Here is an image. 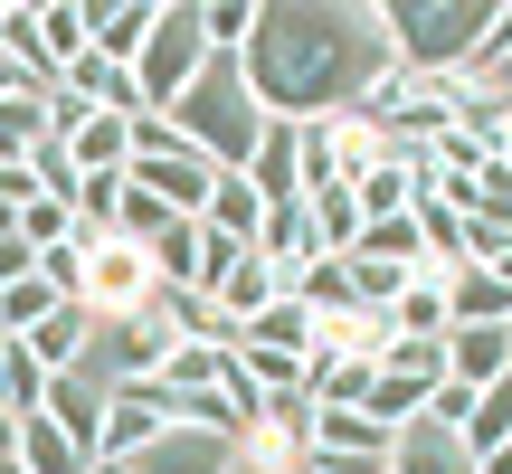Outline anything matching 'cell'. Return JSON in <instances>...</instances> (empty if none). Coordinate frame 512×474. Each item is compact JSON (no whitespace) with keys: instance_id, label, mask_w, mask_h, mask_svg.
Listing matches in <instances>:
<instances>
[{"instance_id":"6da1fadb","label":"cell","mask_w":512,"mask_h":474,"mask_svg":"<svg viewBox=\"0 0 512 474\" xmlns=\"http://www.w3.org/2000/svg\"><path fill=\"white\" fill-rule=\"evenodd\" d=\"M380 67H389L380 0H256V38L238 48L247 95L285 124L351 114Z\"/></svg>"},{"instance_id":"7a4b0ae2","label":"cell","mask_w":512,"mask_h":474,"mask_svg":"<svg viewBox=\"0 0 512 474\" xmlns=\"http://www.w3.org/2000/svg\"><path fill=\"white\" fill-rule=\"evenodd\" d=\"M380 38L408 76H484L494 0H380Z\"/></svg>"},{"instance_id":"3957f363","label":"cell","mask_w":512,"mask_h":474,"mask_svg":"<svg viewBox=\"0 0 512 474\" xmlns=\"http://www.w3.org/2000/svg\"><path fill=\"white\" fill-rule=\"evenodd\" d=\"M171 124H181V143L200 152L209 171H247L256 133H266V105L247 95L238 57H209V67H200V86H190L181 105H171Z\"/></svg>"},{"instance_id":"277c9868","label":"cell","mask_w":512,"mask_h":474,"mask_svg":"<svg viewBox=\"0 0 512 474\" xmlns=\"http://www.w3.org/2000/svg\"><path fill=\"white\" fill-rule=\"evenodd\" d=\"M209 48H200V0H162V29L133 57V86H143V114H171L190 86H200Z\"/></svg>"},{"instance_id":"5b68a950","label":"cell","mask_w":512,"mask_h":474,"mask_svg":"<svg viewBox=\"0 0 512 474\" xmlns=\"http://www.w3.org/2000/svg\"><path fill=\"white\" fill-rule=\"evenodd\" d=\"M370 162H380V133L361 114H313L304 124V200L313 190H351Z\"/></svg>"},{"instance_id":"8992f818","label":"cell","mask_w":512,"mask_h":474,"mask_svg":"<svg viewBox=\"0 0 512 474\" xmlns=\"http://www.w3.org/2000/svg\"><path fill=\"white\" fill-rule=\"evenodd\" d=\"M152 256L143 247H124V237H105V247H86V313L95 323H124V313H143L152 304Z\"/></svg>"},{"instance_id":"52a82bcc","label":"cell","mask_w":512,"mask_h":474,"mask_svg":"<svg viewBox=\"0 0 512 474\" xmlns=\"http://www.w3.org/2000/svg\"><path fill=\"white\" fill-rule=\"evenodd\" d=\"M152 437H171V399H162V380H124V389H105V446H95V456H105V465H133Z\"/></svg>"},{"instance_id":"ba28073f","label":"cell","mask_w":512,"mask_h":474,"mask_svg":"<svg viewBox=\"0 0 512 474\" xmlns=\"http://www.w3.org/2000/svg\"><path fill=\"white\" fill-rule=\"evenodd\" d=\"M238 181H247L266 209H294V200H304V124L266 114V133H256V152H247V171H238Z\"/></svg>"},{"instance_id":"9c48e42d","label":"cell","mask_w":512,"mask_h":474,"mask_svg":"<svg viewBox=\"0 0 512 474\" xmlns=\"http://www.w3.org/2000/svg\"><path fill=\"white\" fill-rule=\"evenodd\" d=\"M124 181L152 190L171 219H209V181H219V171H209L200 152H152V162H124Z\"/></svg>"},{"instance_id":"30bf717a","label":"cell","mask_w":512,"mask_h":474,"mask_svg":"<svg viewBox=\"0 0 512 474\" xmlns=\"http://www.w3.org/2000/svg\"><path fill=\"white\" fill-rule=\"evenodd\" d=\"M389 427L380 418H361V408H313V456H342V465H361V474H389Z\"/></svg>"},{"instance_id":"8fae6325","label":"cell","mask_w":512,"mask_h":474,"mask_svg":"<svg viewBox=\"0 0 512 474\" xmlns=\"http://www.w3.org/2000/svg\"><path fill=\"white\" fill-rule=\"evenodd\" d=\"M152 29H162V0H86V48L114 67H133Z\"/></svg>"},{"instance_id":"7c38bea8","label":"cell","mask_w":512,"mask_h":474,"mask_svg":"<svg viewBox=\"0 0 512 474\" xmlns=\"http://www.w3.org/2000/svg\"><path fill=\"white\" fill-rule=\"evenodd\" d=\"M512 370V323H446V380L494 389Z\"/></svg>"},{"instance_id":"4fadbf2b","label":"cell","mask_w":512,"mask_h":474,"mask_svg":"<svg viewBox=\"0 0 512 474\" xmlns=\"http://www.w3.org/2000/svg\"><path fill=\"white\" fill-rule=\"evenodd\" d=\"M124 474H238V446H228V437H200V427H171V437H152Z\"/></svg>"},{"instance_id":"5bb4252c","label":"cell","mask_w":512,"mask_h":474,"mask_svg":"<svg viewBox=\"0 0 512 474\" xmlns=\"http://www.w3.org/2000/svg\"><path fill=\"white\" fill-rule=\"evenodd\" d=\"M256 256L275 266V285H304V266H323V237H313V219H304V200L294 209H266V237H256Z\"/></svg>"},{"instance_id":"9a60e30c","label":"cell","mask_w":512,"mask_h":474,"mask_svg":"<svg viewBox=\"0 0 512 474\" xmlns=\"http://www.w3.org/2000/svg\"><path fill=\"white\" fill-rule=\"evenodd\" d=\"M48 418L67 427V446L95 465V446H105V380H86V370H67V380H48Z\"/></svg>"},{"instance_id":"2e32d148","label":"cell","mask_w":512,"mask_h":474,"mask_svg":"<svg viewBox=\"0 0 512 474\" xmlns=\"http://www.w3.org/2000/svg\"><path fill=\"white\" fill-rule=\"evenodd\" d=\"M389 474H475V456H465L456 427L408 418V427H399V446H389Z\"/></svg>"},{"instance_id":"e0dca14e","label":"cell","mask_w":512,"mask_h":474,"mask_svg":"<svg viewBox=\"0 0 512 474\" xmlns=\"http://www.w3.org/2000/svg\"><path fill=\"white\" fill-rule=\"evenodd\" d=\"M29 351H38V370H48V380L86 370V361H95V313H86V304H57L48 323L29 332Z\"/></svg>"},{"instance_id":"ac0fdd59","label":"cell","mask_w":512,"mask_h":474,"mask_svg":"<svg viewBox=\"0 0 512 474\" xmlns=\"http://www.w3.org/2000/svg\"><path fill=\"white\" fill-rule=\"evenodd\" d=\"M57 86H67L76 105H95V114H143V86H133V67H114V57H95V48L76 57Z\"/></svg>"},{"instance_id":"d6986e66","label":"cell","mask_w":512,"mask_h":474,"mask_svg":"<svg viewBox=\"0 0 512 474\" xmlns=\"http://www.w3.org/2000/svg\"><path fill=\"white\" fill-rule=\"evenodd\" d=\"M247 351H285V361H313V342H323V323H313L304 304H294V294H275L266 313H256V323L238 332Z\"/></svg>"},{"instance_id":"ffe728a7","label":"cell","mask_w":512,"mask_h":474,"mask_svg":"<svg viewBox=\"0 0 512 474\" xmlns=\"http://www.w3.org/2000/svg\"><path fill=\"white\" fill-rule=\"evenodd\" d=\"M275 294H285V285H275V266H266V256H238V266H228V275H219V285H209V304H219V313H228V332H247V323H256V313H266V304H275Z\"/></svg>"},{"instance_id":"44dd1931","label":"cell","mask_w":512,"mask_h":474,"mask_svg":"<svg viewBox=\"0 0 512 474\" xmlns=\"http://www.w3.org/2000/svg\"><path fill=\"white\" fill-rule=\"evenodd\" d=\"M67 162L76 171H124L133 162V114H86V124L67 133Z\"/></svg>"},{"instance_id":"7402d4cb","label":"cell","mask_w":512,"mask_h":474,"mask_svg":"<svg viewBox=\"0 0 512 474\" xmlns=\"http://www.w3.org/2000/svg\"><path fill=\"white\" fill-rule=\"evenodd\" d=\"M200 228H219V237H238V247H256V237H266V200H256L238 171H219V181H209V219H200Z\"/></svg>"},{"instance_id":"603a6c76","label":"cell","mask_w":512,"mask_h":474,"mask_svg":"<svg viewBox=\"0 0 512 474\" xmlns=\"http://www.w3.org/2000/svg\"><path fill=\"white\" fill-rule=\"evenodd\" d=\"M446 323H512V294L494 266H465L456 285H446Z\"/></svg>"},{"instance_id":"cb8c5ba5","label":"cell","mask_w":512,"mask_h":474,"mask_svg":"<svg viewBox=\"0 0 512 474\" xmlns=\"http://www.w3.org/2000/svg\"><path fill=\"white\" fill-rule=\"evenodd\" d=\"M19 465H29V474H86V456L67 446V427H57L48 408H38V418H19Z\"/></svg>"},{"instance_id":"d4e9b609","label":"cell","mask_w":512,"mask_h":474,"mask_svg":"<svg viewBox=\"0 0 512 474\" xmlns=\"http://www.w3.org/2000/svg\"><path fill=\"white\" fill-rule=\"evenodd\" d=\"M456 437H465V456H494V446H512V370H503L494 389H475V418H465Z\"/></svg>"},{"instance_id":"484cf974","label":"cell","mask_w":512,"mask_h":474,"mask_svg":"<svg viewBox=\"0 0 512 474\" xmlns=\"http://www.w3.org/2000/svg\"><path fill=\"white\" fill-rule=\"evenodd\" d=\"M389 332H399V342H437V332H446V285L408 275V294L389 304Z\"/></svg>"},{"instance_id":"4316f807","label":"cell","mask_w":512,"mask_h":474,"mask_svg":"<svg viewBox=\"0 0 512 474\" xmlns=\"http://www.w3.org/2000/svg\"><path fill=\"white\" fill-rule=\"evenodd\" d=\"M361 418H380L389 437H399L408 418H427V380H408V370H380V380H370V399H361Z\"/></svg>"},{"instance_id":"83f0119b","label":"cell","mask_w":512,"mask_h":474,"mask_svg":"<svg viewBox=\"0 0 512 474\" xmlns=\"http://www.w3.org/2000/svg\"><path fill=\"white\" fill-rule=\"evenodd\" d=\"M48 143V95H0V162H29Z\"/></svg>"},{"instance_id":"f1b7e54d","label":"cell","mask_w":512,"mask_h":474,"mask_svg":"<svg viewBox=\"0 0 512 474\" xmlns=\"http://www.w3.org/2000/svg\"><path fill=\"white\" fill-rule=\"evenodd\" d=\"M38 38H48V67L67 76L86 57V0H38Z\"/></svg>"},{"instance_id":"f546056e","label":"cell","mask_w":512,"mask_h":474,"mask_svg":"<svg viewBox=\"0 0 512 474\" xmlns=\"http://www.w3.org/2000/svg\"><path fill=\"white\" fill-rule=\"evenodd\" d=\"M304 219H313V237H323V256H351V247H361V209H351V190H313Z\"/></svg>"},{"instance_id":"4dcf8cb0","label":"cell","mask_w":512,"mask_h":474,"mask_svg":"<svg viewBox=\"0 0 512 474\" xmlns=\"http://www.w3.org/2000/svg\"><path fill=\"white\" fill-rule=\"evenodd\" d=\"M256 38V0H200V48L209 57H238Z\"/></svg>"},{"instance_id":"1f68e13d","label":"cell","mask_w":512,"mask_h":474,"mask_svg":"<svg viewBox=\"0 0 512 474\" xmlns=\"http://www.w3.org/2000/svg\"><path fill=\"white\" fill-rule=\"evenodd\" d=\"M57 313V294H48V275H19L10 294H0V332H10V342H29L38 323H48Z\"/></svg>"},{"instance_id":"d6a6232c","label":"cell","mask_w":512,"mask_h":474,"mask_svg":"<svg viewBox=\"0 0 512 474\" xmlns=\"http://www.w3.org/2000/svg\"><path fill=\"white\" fill-rule=\"evenodd\" d=\"M351 256H380V266H408V275H418V219H370Z\"/></svg>"},{"instance_id":"836d02e7","label":"cell","mask_w":512,"mask_h":474,"mask_svg":"<svg viewBox=\"0 0 512 474\" xmlns=\"http://www.w3.org/2000/svg\"><path fill=\"white\" fill-rule=\"evenodd\" d=\"M19 237H29V256L67 247V237H76V209L67 200H29V209H19Z\"/></svg>"},{"instance_id":"e575fe53","label":"cell","mask_w":512,"mask_h":474,"mask_svg":"<svg viewBox=\"0 0 512 474\" xmlns=\"http://www.w3.org/2000/svg\"><path fill=\"white\" fill-rule=\"evenodd\" d=\"M38 275H48V294H57V304H86V247H76V237L38 256Z\"/></svg>"},{"instance_id":"d590c367","label":"cell","mask_w":512,"mask_h":474,"mask_svg":"<svg viewBox=\"0 0 512 474\" xmlns=\"http://www.w3.org/2000/svg\"><path fill=\"white\" fill-rule=\"evenodd\" d=\"M427 418H437V427H465V418H475V389H465V380H437V389H427Z\"/></svg>"},{"instance_id":"8d00e7d4","label":"cell","mask_w":512,"mask_h":474,"mask_svg":"<svg viewBox=\"0 0 512 474\" xmlns=\"http://www.w3.org/2000/svg\"><path fill=\"white\" fill-rule=\"evenodd\" d=\"M19 275H38V256H29V237H0V294H10Z\"/></svg>"},{"instance_id":"74e56055","label":"cell","mask_w":512,"mask_h":474,"mask_svg":"<svg viewBox=\"0 0 512 474\" xmlns=\"http://www.w3.org/2000/svg\"><path fill=\"white\" fill-rule=\"evenodd\" d=\"M294 474H361V465H342V456H304Z\"/></svg>"},{"instance_id":"f35d334b","label":"cell","mask_w":512,"mask_h":474,"mask_svg":"<svg viewBox=\"0 0 512 474\" xmlns=\"http://www.w3.org/2000/svg\"><path fill=\"white\" fill-rule=\"evenodd\" d=\"M10 456H19V418L0 408V465H10Z\"/></svg>"},{"instance_id":"ab89813d","label":"cell","mask_w":512,"mask_h":474,"mask_svg":"<svg viewBox=\"0 0 512 474\" xmlns=\"http://www.w3.org/2000/svg\"><path fill=\"white\" fill-rule=\"evenodd\" d=\"M0 408H10V332H0Z\"/></svg>"},{"instance_id":"60d3db41","label":"cell","mask_w":512,"mask_h":474,"mask_svg":"<svg viewBox=\"0 0 512 474\" xmlns=\"http://www.w3.org/2000/svg\"><path fill=\"white\" fill-rule=\"evenodd\" d=\"M86 474H124V465H105V456H95V465H86Z\"/></svg>"},{"instance_id":"b9f144b4","label":"cell","mask_w":512,"mask_h":474,"mask_svg":"<svg viewBox=\"0 0 512 474\" xmlns=\"http://www.w3.org/2000/svg\"><path fill=\"white\" fill-rule=\"evenodd\" d=\"M0 474H29V465H19V456H10V465H0Z\"/></svg>"},{"instance_id":"7bdbcfd3","label":"cell","mask_w":512,"mask_h":474,"mask_svg":"<svg viewBox=\"0 0 512 474\" xmlns=\"http://www.w3.org/2000/svg\"><path fill=\"white\" fill-rule=\"evenodd\" d=\"M503 162H512V133H503Z\"/></svg>"},{"instance_id":"ee69618b","label":"cell","mask_w":512,"mask_h":474,"mask_svg":"<svg viewBox=\"0 0 512 474\" xmlns=\"http://www.w3.org/2000/svg\"><path fill=\"white\" fill-rule=\"evenodd\" d=\"M238 474H247V465H238Z\"/></svg>"}]
</instances>
